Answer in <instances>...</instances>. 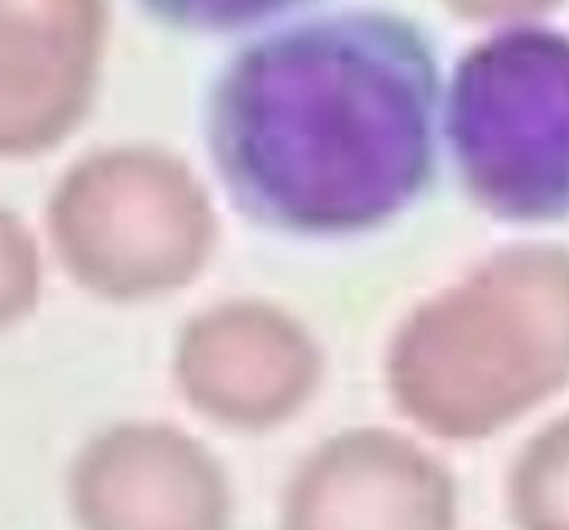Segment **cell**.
<instances>
[{
	"label": "cell",
	"instance_id": "obj_3",
	"mask_svg": "<svg viewBox=\"0 0 569 530\" xmlns=\"http://www.w3.org/2000/svg\"><path fill=\"white\" fill-rule=\"evenodd\" d=\"M450 137L472 198L495 217L569 214V37L517 22L461 59Z\"/></svg>",
	"mask_w": 569,
	"mask_h": 530
},
{
	"label": "cell",
	"instance_id": "obj_2",
	"mask_svg": "<svg viewBox=\"0 0 569 530\" xmlns=\"http://www.w3.org/2000/svg\"><path fill=\"white\" fill-rule=\"evenodd\" d=\"M548 267L506 253L422 306L395 339L389 387L422 431L476 442L509 426L548 389Z\"/></svg>",
	"mask_w": 569,
	"mask_h": 530
},
{
	"label": "cell",
	"instance_id": "obj_7",
	"mask_svg": "<svg viewBox=\"0 0 569 530\" xmlns=\"http://www.w3.org/2000/svg\"><path fill=\"white\" fill-rule=\"evenodd\" d=\"M178 381L192 409L217 426L264 431L303 409L320 381V353L292 317L233 303L183 331Z\"/></svg>",
	"mask_w": 569,
	"mask_h": 530
},
{
	"label": "cell",
	"instance_id": "obj_1",
	"mask_svg": "<svg viewBox=\"0 0 569 530\" xmlns=\"http://www.w3.org/2000/svg\"><path fill=\"white\" fill-rule=\"evenodd\" d=\"M439 64L417 22L348 9L253 39L222 70L209 111L233 203L292 233L389 222L433 170Z\"/></svg>",
	"mask_w": 569,
	"mask_h": 530
},
{
	"label": "cell",
	"instance_id": "obj_9",
	"mask_svg": "<svg viewBox=\"0 0 569 530\" xmlns=\"http://www.w3.org/2000/svg\"><path fill=\"white\" fill-rule=\"evenodd\" d=\"M39 278L37 242L11 211L0 209V331L37 306Z\"/></svg>",
	"mask_w": 569,
	"mask_h": 530
},
{
	"label": "cell",
	"instance_id": "obj_4",
	"mask_svg": "<svg viewBox=\"0 0 569 530\" xmlns=\"http://www.w3.org/2000/svg\"><path fill=\"white\" fill-rule=\"evenodd\" d=\"M50 237L89 292L144 300L200 272L214 244V217L181 161L156 150H106L61 178L50 198Z\"/></svg>",
	"mask_w": 569,
	"mask_h": 530
},
{
	"label": "cell",
	"instance_id": "obj_8",
	"mask_svg": "<svg viewBox=\"0 0 569 530\" xmlns=\"http://www.w3.org/2000/svg\"><path fill=\"white\" fill-rule=\"evenodd\" d=\"M156 20L183 31H233L276 20L309 0H139Z\"/></svg>",
	"mask_w": 569,
	"mask_h": 530
},
{
	"label": "cell",
	"instance_id": "obj_5",
	"mask_svg": "<svg viewBox=\"0 0 569 530\" xmlns=\"http://www.w3.org/2000/svg\"><path fill=\"white\" fill-rule=\"evenodd\" d=\"M70 509L81 530H228L231 489L198 439L161 422H128L78 453Z\"/></svg>",
	"mask_w": 569,
	"mask_h": 530
},
{
	"label": "cell",
	"instance_id": "obj_6",
	"mask_svg": "<svg viewBox=\"0 0 569 530\" xmlns=\"http://www.w3.org/2000/svg\"><path fill=\"white\" fill-rule=\"evenodd\" d=\"M459 492L403 433L356 428L322 442L289 481L281 530H456Z\"/></svg>",
	"mask_w": 569,
	"mask_h": 530
}]
</instances>
